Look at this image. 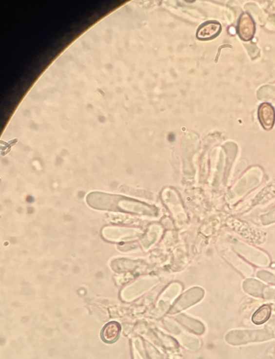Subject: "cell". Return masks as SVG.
Listing matches in <instances>:
<instances>
[{"label": "cell", "instance_id": "4", "mask_svg": "<svg viewBox=\"0 0 275 359\" xmlns=\"http://www.w3.org/2000/svg\"><path fill=\"white\" fill-rule=\"evenodd\" d=\"M221 31L220 24L216 22H209L200 26L197 33L200 39H209L217 36Z\"/></svg>", "mask_w": 275, "mask_h": 359}, {"label": "cell", "instance_id": "2", "mask_svg": "<svg viewBox=\"0 0 275 359\" xmlns=\"http://www.w3.org/2000/svg\"><path fill=\"white\" fill-rule=\"evenodd\" d=\"M258 117L265 129H270L274 125L275 113L274 108L268 103L262 104L259 108Z\"/></svg>", "mask_w": 275, "mask_h": 359}, {"label": "cell", "instance_id": "1", "mask_svg": "<svg viewBox=\"0 0 275 359\" xmlns=\"http://www.w3.org/2000/svg\"><path fill=\"white\" fill-rule=\"evenodd\" d=\"M238 34L245 41L251 40L255 33V24L249 15L242 14L238 24Z\"/></svg>", "mask_w": 275, "mask_h": 359}, {"label": "cell", "instance_id": "5", "mask_svg": "<svg viewBox=\"0 0 275 359\" xmlns=\"http://www.w3.org/2000/svg\"><path fill=\"white\" fill-rule=\"evenodd\" d=\"M271 308L269 305H264L259 308L252 317V321L254 323L260 325L269 319L271 315Z\"/></svg>", "mask_w": 275, "mask_h": 359}, {"label": "cell", "instance_id": "3", "mask_svg": "<svg viewBox=\"0 0 275 359\" xmlns=\"http://www.w3.org/2000/svg\"><path fill=\"white\" fill-rule=\"evenodd\" d=\"M121 330L120 325L117 321H110L104 326L101 332L103 340L107 343H113L118 340Z\"/></svg>", "mask_w": 275, "mask_h": 359}]
</instances>
